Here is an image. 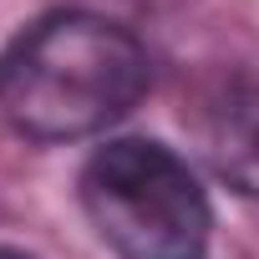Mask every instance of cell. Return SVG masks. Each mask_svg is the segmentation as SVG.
Segmentation results:
<instances>
[{"label": "cell", "instance_id": "277c9868", "mask_svg": "<svg viewBox=\"0 0 259 259\" xmlns=\"http://www.w3.org/2000/svg\"><path fill=\"white\" fill-rule=\"evenodd\" d=\"M0 259H31V254H21V249H0Z\"/></svg>", "mask_w": 259, "mask_h": 259}, {"label": "cell", "instance_id": "6da1fadb", "mask_svg": "<svg viewBox=\"0 0 259 259\" xmlns=\"http://www.w3.org/2000/svg\"><path fill=\"white\" fill-rule=\"evenodd\" d=\"M153 61L143 41L102 16L56 11L0 51V117L21 138H97L143 102Z\"/></svg>", "mask_w": 259, "mask_h": 259}, {"label": "cell", "instance_id": "7a4b0ae2", "mask_svg": "<svg viewBox=\"0 0 259 259\" xmlns=\"http://www.w3.org/2000/svg\"><path fill=\"white\" fill-rule=\"evenodd\" d=\"M81 208L122 259H203L213 208L198 173L163 143L117 138L81 168Z\"/></svg>", "mask_w": 259, "mask_h": 259}, {"label": "cell", "instance_id": "3957f363", "mask_svg": "<svg viewBox=\"0 0 259 259\" xmlns=\"http://www.w3.org/2000/svg\"><path fill=\"white\" fill-rule=\"evenodd\" d=\"M203 158L219 183L259 198V81H239L203 112Z\"/></svg>", "mask_w": 259, "mask_h": 259}]
</instances>
